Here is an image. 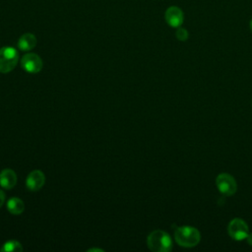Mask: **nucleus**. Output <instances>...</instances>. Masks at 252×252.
<instances>
[{"label":"nucleus","mask_w":252,"mask_h":252,"mask_svg":"<svg viewBox=\"0 0 252 252\" xmlns=\"http://www.w3.org/2000/svg\"><path fill=\"white\" fill-rule=\"evenodd\" d=\"M147 244L154 252H168L172 249V240L169 234L160 229L154 230L149 234Z\"/></svg>","instance_id":"1"},{"label":"nucleus","mask_w":252,"mask_h":252,"mask_svg":"<svg viewBox=\"0 0 252 252\" xmlns=\"http://www.w3.org/2000/svg\"><path fill=\"white\" fill-rule=\"evenodd\" d=\"M174 238L177 244L182 247H194L200 242L201 235L197 228L184 225L175 229Z\"/></svg>","instance_id":"2"},{"label":"nucleus","mask_w":252,"mask_h":252,"mask_svg":"<svg viewBox=\"0 0 252 252\" xmlns=\"http://www.w3.org/2000/svg\"><path fill=\"white\" fill-rule=\"evenodd\" d=\"M19 62L18 51L11 46L0 48V73L11 72Z\"/></svg>","instance_id":"3"},{"label":"nucleus","mask_w":252,"mask_h":252,"mask_svg":"<svg viewBox=\"0 0 252 252\" xmlns=\"http://www.w3.org/2000/svg\"><path fill=\"white\" fill-rule=\"evenodd\" d=\"M227 232L229 236L234 240H243L249 234L247 223L239 218L231 220L227 225Z\"/></svg>","instance_id":"4"},{"label":"nucleus","mask_w":252,"mask_h":252,"mask_svg":"<svg viewBox=\"0 0 252 252\" xmlns=\"http://www.w3.org/2000/svg\"><path fill=\"white\" fill-rule=\"evenodd\" d=\"M216 184L219 191L225 196H232L237 190L235 179L228 173H220L216 178Z\"/></svg>","instance_id":"5"},{"label":"nucleus","mask_w":252,"mask_h":252,"mask_svg":"<svg viewBox=\"0 0 252 252\" xmlns=\"http://www.w3.org/2000/svg\"><path fill=\"white\" fill-rule=\"evenodd\" d=\"M21 66L26 72L34 74L38 73L41 70L43 63L41 58L37 54L27 53L21 59Z\"/></svg>","instance_id":"6"},{"label":"nucleus","mask_w":252,"mask_h":252,"mask_svg":"<svg viewBox=\"0 0 252 252\" xmlns=\"http://www.w3.org/2000/svg\"><path fill=\"white\" fill-rule=\"evenodd\" d=\"M183 12L180 8L176 6H171L167 8L164 14L165 22L171 28H179L183 23Z\"/></svg>","instance_id":"7"},{"label":"nucleus","mask_w":252,"mask_h":252,"mask_svg":"<svg viewBox=\"0 0 252 252\" xmlns=\"http://www.w3.org/2000/svg\"><path fill=\"white\" fill-rule=\"evenodd\" d=\"M45 182L44 173L38 169L32 170L26 179V186L31 191H37L39 190Z\"/></svg>","instance_id":"8"},{"label":"nucleus","mask_w":252,"mask_h":252,"mask_svg":"<svg viewBox=\"0 0 252 252\" xmlns=\"http://www.w3.org/2000/svg\"><path fill=\"white\" fill-rule=\"evenodd\" d=\"M17 183V174L10 168L3 169L0 172V185L5 189H12Z\"/></svg>","instance_id":"9"},{"label":"nucleus","mask_w":252,"mask_h":252,"mask_svg":"<svg viewBox=\"0 0 252 252\" xmlns=\"http://www.w3.org/2000/svg\"><path fill=\"white\" fill-rule=\"evenodd\" d=\"M36 45V37L31 32L24 33L18 40V47L22 51H30Z\"/></svg>","instance_id":"10"},{"label":"nucleus","mask_w":252,"mask_h":252,"mask_svg":"<svg viewBox=\"0 0 252 252\" xmlns=\"http://www.w3.org/2000/svg\"><path fill=\"white\" fill-rule=\"evenodd\" d=\"M7 209L13 215H21L25 210V204L21 199L13 197L8 201Z\"/></svg>","instance_id":"11"},{"label":"nucleus","mask_w":252,"mask_h":252,"mask_svg":"<svg viewBox=\"0 0 252 252\" xmlns=\"http://www.w3.org/2000/svg\"><path fill=\"white\" fill-rule=\"evenodd\" d=\"M23 247L21 245V243L19 241L16 240H9L7 242H5L1 248V251H7V252H11V251H22Z\"/></svg>","instance_id":"12"},{"label":"nucleus","mask_w":252,"mask_h":252,"mask_svg":"<svg viewBox=\"0 0 252 252\" xmlns=\"http://www.w3.org/2000/svg\"><path fill=\"white\" fill-rule=\"evenodd\" d=\"M175 35H176V37H177L178 40H180V41H185V40H187V38H188V36H189V33H188V32H187L186 29L179 27V28L177 29L176 32H175Z\"/></svg>","instance_id":"13"},{"label":"nucleus","mask_w":252,"mask_h":252,"mask_svg":"<svg viewBox=\"0 0 252 252\" xmlns=\"http://www.w3.org/2000/svg\"><path fill=\"white\" fill-rule=\"evenodd\" d=\"M4 201H5V193L0 189V208L4 204Z\"/></svg>","instance_id":"14"},{"label":"nucleus","mask_w":252,"mask_h":252,"mask_svg":"<svg viewBox=\"0 0 252 252\" xmlns=\"http://www.w3.org/2000/svg\"><path fill=\"white\" fill-rule=\"evenodd\" d=\"M246 239H247V242H248V244L252 246V233H249V234L247 235Z\"/></svg>","instance_id":"15"},{"label":"nucleus","mask_w":252,"mask_h":252,"mask_svg":"<svg viewBox=\"0 0 252 252\" xmlns=\"http://www.w3.org/2000/svg\"><path fill=\"white\" fill-rule=\"evenodd\" d=\"M88 251H102L101 249H97V248H92V249H89Z\"/></svg>","instance_id":"16"},{"label":"nucleus","mask_w":252,"mask_h":252,"mask_svg":"<svg viewBox=\"0 0 252 252\" xmlns=\"http://www.w3.org/2000/svg\"><path fill=\"white\" fill-rule=\"evenodd\" d=\"M249 26H250V30H251V32H252V20L250 21V24H249Z\"/></svg>","instance_id":"17"}]
</instances>
